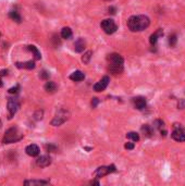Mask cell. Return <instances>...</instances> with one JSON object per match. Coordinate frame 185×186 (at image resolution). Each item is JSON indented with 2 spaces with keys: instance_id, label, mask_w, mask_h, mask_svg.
<instances>
[{
  "instance_id": "obj_7",
  "label": "cell",
  "mask_w": 185,
  "mask_h": 186,
  "mask_svg": "<svg viewBox=\"0 0 185 186\" xmlns=\"http://www.w3.org/2000/svg\"><path fill=\"white\" fill-rule=\"evenodd\" d=\"M172 138L177 141H185V129L175 124V130L172 132Z\"/></svg>"
},
{
  "instance_id": "obj_6",
  "label": "cell",
  "mask_w": 185,
  "mask_h": 186,
  "mask_svg": "<svg viewBox=\"0 0 185 186\" xmlns=\"http://www.w3.org/2000/svg\"><path fill=\"white\" fill-rule=\"evenodd\" d=\"M114 171H115L114 164H111L109 167H100V168H98L95 171L94 175L96 176L97 178H103V176L107 175V174H109V173H112V172H114Z\"/></svg>"
},
{
  "instance_id": "obj_15",
  "label": "cell",
  "mask_w": 185,
  "mask_h": 186,
  "mask_svg": "<svg viewBox=\"0 0 185 186\" xmlns=\"http://www.w3.org/2000/svg\"><path fill=\"white\" fill-rule=\"evenodd\" d=\"M15 66L20 69H27V70H33L35 68V62L34 61H27V62H17Z\"/></svg>"
},
{
  "instance_id": "obj_3",
  "label": "cell",
  "mask_w": 185,
  "mask_h": 186,
  "mask_svg": "<svg viewBox=\"0 0 185 186\" xmlns=\"http://www.w3.org/2000/svg\"><path fill=\"white\" fill-rule=\"evenodd\" d=\"M70 117V112L66 109H60L57 113H56L55 118L51 121V125L54 126H60L61 124H63L66 120Z\"/></svg>"
},
{
  "instance_id": "obj_29",
  "label": "cell",
  "mask_w": 185,
  "mask_h": 186,
  "mask_svg": "<svg viewBox=\"0 0 185 186\" xmlns=\"http://www.w3.org/2000/svg\"><path fill=\"white\" fill-rule=\"evenodd\" d=\"M45 147H46V149H47V151H49V152H54V151L57 150V147L54 146V145H51V144H49V145H46Z\"/></svg>"
},
{
  "instance_id": "obj_20",
  "label": "cell",
  "mask_w": 185,
  "mask_h": 186,
  "mask_svg": "<svg viewBox=\"0 0 185 186\" xmlns=\"http://www.w3.org/2000/svg\"><path fill=\"white\" fill-rule=\"evenodd\" d=\"M61 37L64 39H70L72 37V29L70 27H63L61 31Z\"/></svg>"
},
{
  "instance_id": "obj_23",
  "label": "cell",
  "mask_w": 185,
  "mask_h": 186,
  "mask_svg": "<svg viewBox=\"0 0 185 186\" xmlns=\"http://www.w3.org/2000/svg\"><path fill=\"white\" fill-rule=\"evenodd\" d=\"M126 137L130 139H132L133 141H140V135L135 132H130V133L126 134Z\"/></svg>"
},
{
  "instance_id": "obj_16",
  "label": "cell",
  "mask_w": 185,
  "mask_h": 186,
  "mask_svg": "<svg viewBox=\"0 0 185 186\" xmlns=\"http://www.w3.org/2000/svg\"><path fill=\"white\" fill-rule=\"evenodd\" d=\"M84 78H85L84 73L81 71H75L70 75V80L74 81V82H81V81H83Z\"/></svg>"
},
{
  "instance_id": "obj_18",
  "label": "cell",
  "mask_w": 185,
  "mask_h": 186,
  "mask_svg": "<svg viewBox=\"0 0 185 186\" xmlns=\"http://www.w3.org/2000/svg\"><path fill=\"white\" fill-rule=\"evenodd\" d=\"M45 90L49 94H54L57 90V85H56L55 82H47L45 85Z\"/></svg>"
},
{
  "instance_id": "obj_25",
  "label": "cell",
  "mask_w": 185,
  "mask_h": 186,
  "mask_svg": "<svg viewBox=\"0 0 185 186\" xmlns=\"http://www.w3.org/2000/svg\"><path fill=\"white\" fill-rule=\"evenodd\" d=\"M177 35H175V34L170 35V37H169V45H170L171 47H174L175 44H177Z\"/></svg>"
},
{
  "instance_id": "obj_28",
  "label": "cell",
  "mask_w": 185,
  "mask_h": 186,
  "mask_svg": "<svg viewBox=\"0 0 185 186\" xmlns=\"http://www.w3.org/2000/svg\"><path fill=\"white\" fill-rule=\"evenodd\" d=\"M39 77H40L41 80H48V78H49V73H48L47 71H41L40 74H39Z\"/></svg>"
},
{
  "instance_id": "obj_5",
  "label": "cell",
  "mask_w": 185,
  "mask_h": 186,
  "mask_svg": "<svg viewBox=\"0 0 185 186\" xmlns=\"http://www.w3.org/2000/svg\"><path fill=\"white\" fill-rule=\"evenodd\" d=\"M20 108V102L17 98H9L8 100V111H9V119H12L13 115L18 112Z\"/></svg>"
},
{
  "instance_id": "obj_2",
  "label": "cell",
  "mask_w": 185,
  "mask_h": 186,
  "mask_svg": "<svg viewBox=\"0 0 185 186\" xmlns=\"http://www.w3.org/2000/svg\"><path fill=\"white\" fill-rule=\"evenodd\" d=\"M22 135L18 133V127H11L8 131L6 132V135H4L3 139H2V143L3 144H12V143H17V141L22 139Z\"/></svg>"
},
{
  "instance_id": "obj_34",
  "label": "cell",
  "mask_w": 185,
  "mask_h": 186,
  "mask_svg": "<svg viewBox=\"0 0 185 186\" xmlns=\"http://www.w3.org/2000/svg\"><path fill=\"white\" fill-rule=\"evenodd\" d=\"M108 11H109V13H111V14H114L115 11H117V9H115L114 7H110V8L108 9Z\"/></svg>"
},
{
  "instance_id": "obj_17",
  "label": "cell",
  "mask_w": 185,
  "mask_h": 186,
  "mask_svg": "<svg viewBox=\"0 0 185 186\" xmlns=\"http://www.w3.org/2000/svg\"><path fill=\"white\" fill-rule=\"evenodd\" d=\"M163 33H162V29H159L158 31L156 32V33H154L150 36V38H149V41H150V44H151L152 46H155L157 44V41H158V38L160 36H162Z\"/></svg>"
},
{
  "instance_id": "obj_24",
  "label": "cell",
  "mask_w": 185,
  "mask_h": 186,
  "mask_svg": "<svg viewBox=\"0 0 185 186\" xmlns=\"http://www.w3.org/2000/svg\"><path fill=\"white\" fill-rule=\"evenodd\" d=\"M92 51H86V52L84 53V56L82 57V61L84 62V63H88L92 58Z\"/></svg>"
},
{
  "instance_id": "obj_13",
  "label": "cell",
  "mask_w": 185,
  "mask_h": 186,
  "mask_svg": "<svg viewBox=\"0 0 185 186\" xmlns=\"http://www.w3.org/2000/svg\"><path fill=\"white\" fill-rule=\"evenodd\" d=\"M133 102H134V106H135L136 109H138V110H143V109L146 107V99L144 98V97H135V98L133 99Z\"/></svg>"
},
{
  "instance_id": "obj_19",
  "label": "cell",
  "mask_w": 185,
  "mask_h": 186,
  "mask_svg": "<svg viewBox=\"0 0 185 186\" xmlns=\"http://www.w3.org/2000/svg\"><path fill=\"white\" fill-rule=\"evenodd\" d=\"M49 184V181H37V180H32V181H25L24 185H47Z\"/></svg>"
},
{
  "instance_id": "obj_31",
  "label": "cell",
  "mask_w": 185,
  "mask_h": 186,
  "mask_svg": "<svg viewBox=\"0 0 185 186\" xmlns=\"http://www.w3.org/2000/svg\"><path fill=\"white\" fill-rule=\"evenodd\" d=\"M18 89H20V86L17 85V86H14V87L10 88V89H9V93H10V94H17L18 92Z\"/></svg>"
},
{
  "instance_id": "obj_35",
  "label": "cell",
  "mask_w": 185,
  "mask_h": 186,
  "mask_svg": "<svg viewBox=\"0 0 185 186\" xmlns=\"http://www.w3.org/2000/svg\"><path fill=\"white\" fill-rule=\"evenodd\" d=\"M185 107V100H182L181 102H179V108H184Z\"/></svg>"
},
{
  "instance_id": "obj_11",
  "label": "cell",
  "mask_w": 185,
  "mask_h": 186,
  "mask_svg": "<svg viewBox=\"0 0 185 186\" xmlns=\"http://www.w3.org/2000/svg\"><path fill=\"white\" fill-rule=\"evenodd\" d=\"M25 151L29 156H31V157H37V156L39 155V147L35 144H32V145H29L26 148H25Z\"/></svg>"
},
{
  "instance_id": "obj_1",
  "label": "cell",
  "mask_w": 185,
  "mask_h": 186,
  "mask_svg": "<svg viewBox=\"0 0 185 186\" xmlns=\"http://www.w3.org/2000/svg\"><path fill=\"white\" fill-rule=\"evenodd\" d=\"M150 24V19L146 15H132L128 20V27L132 32H142Z\"/></svg>"
},
{
  "instance_id": "obj_32",
  "label": "cell",
  "mask_w": 185,
  "mask_h": 186,
  "mask_svg": "<svg viewBox=\"0 0 185 186\" xmlns=\"http://www.w3.org/2000/svg\"><path fill=\"white\" fill-rule=\"evenodd\" d=\"M124 147H125L128 150H132V149H134V143H126L125 145H124Z\"/></svg>"
},
{
  "instance_id": "obj_36",
  "label": "cell",
  "mask_w": 185,
  "mask_h": 186,
  "mask_svg": "<svg viewBox=\"0 0 185 186\" xmlns=\"http://www.w3.org/2000/svg\"><path fill=\"white\" fill-rule=\"evenodd\" d=\"M91 184H95V185H99V183H98V182H96V181H92V182H91Z\"/></svg>"
},
{
  "instance_id": "obj_30",
  "label": "cell",
  "mask_w": 185,
  "mask_h": 186,
  "mask_svg": "<svg viewBox=\"0 0 185 186\" xmlns=\"http://www.w3.org/2000/svg\"><path fill=\"white\" fill-rule=\"evenodd\" d=\"M43 114H44V111L43 110H38L35 112V114H34V117H35L36 120H40V119H43Z\"/></svg>"
},
{
  "instance_id": "obj_37",
  "label": "cell",
  "mask_w": 185,
  "mask_h": 186,
  "mask_svg": "<svg viewBox=\"0 0 185 186\" xmlns=\"http://www.w3.org/2000/svg\"><path fill=\"white\" fill-rule=\"evenodd\" d=\"M107 1H110V0H107Z\"/></svg>"
},
{
  "instance_id": "obj_27",
  "label": "cell",
  "mask_w": 185,
  "mask_h": 186,
  "mask_svg": "<svg viewBox=\"0 0 185 186\" xmlns=\"http://www.w3.org/2000/svg\"><path fill=\"white\" fill-rule=\"evenodd\" d=\"M142 131L144 132V135H146V136H150V134L152 133L151 132V129H150L149 126H148V125H144V126L142 127Z\"/></svg>"
},
{
  "instance_id": "obj_8",
  "label": "cell",
  "mask_w": 185,
  "mask_h": 186,
  "mask_svg": "<svg viewBox=\"0 0 185 186\" xmlns=\"http://www.w3.org/2000/svg\"><path fill=\"white\" fill-rule=\"evenodd\" d=\"M109 82H110V78L108 77V76H103L98 83H96V84L94 85V90H96V92H103V90H105L106 88H107Z\"/></svg>"
},
{
  "instance_id": "obj_9",
  "label": "cell",
  "mask_w": 185,
  "mask_h": 186,
  "mask_svg": "<svg viewBox=\"0 0 185 186\" xmlns=\"http://www.w3.org/2000/svg\"><path fill=\"white\" fill-rule=\"evenodd\" d=\"M36 163L40 168H46L51 163V158L49 156H40L38 159L36 160Z\"/></svg>"
},
{
  "instance_id": "obj_22",
  "label": "cell",
  "mask_w": 185,
  "mask_h": 186,
  "mask_svg": "<svg viewBox=\"0 0 185 186\" xmlns=\"http://www.w3.org/2000/svg\"><path fill=\"white\" fill-rule=\"evenodd\" d=\"M27 48H29V50H31L32 52L34 53V56H35V59H36V60H39V59H40V58H41V55H40L39 50L37 49L35 46H34V45H29V46H27Z\"/></svg>"
},
{
  "instance_id": "obj_21",
  "label": "cell",
  "mask_w": 185,
  "mask_h": 186,
  "mask_svg": "<svg viewBox=\"0 0 185 186\" xmlns=\"http://www.w3.org/2000/svg\"><path fill=\"white\" fill-rule=\"evenodd\" d=\"M9 17H10L11 20H13L14 22H17V23H21V21H22V18H21L20 13L15 10L10 11V12H9Z\"/></svg>"
},
{
  "instance_id": "obj_26",
  "label": "cell",
  "mask_w": 185,
  "mask_h": 186,
  "mask_svg": "<svg viewBox=\"0 0 185 186\" xmlns=\"http://www.w3.org/2000/svg\"><path fill=\"white\" fill-rule=\"evenodd\" d=\"M51 40H52V43H54L55 47H58V46L61 44V40H60V38H59V36H58V35H54V36H52V38H51Z\"/></svg>"
},
{
  "instance_id": "obj_14",
  "label": "cell",
  "mask_w": 185,
  "mask_h": 186,
  "mask_svg": "<svg viewBox=\"0 0 185 186\" xmlns=\"http://www.w3.org/2000/svg\"><path fill=\"white\" fill-rule=\"evenodd\" d=\"M85 46H86V43H85L84 39L78 38L77 40L74 43V50H75L76 52H82V51L84 50Z\"/></svg>"
},
{
  "instance_id": "obj_10",
  "label": "cell",
  "mask_w": 185,
  "mask_h": 186,
  "mask_svg": "<svg viewBox=\"0 0 185 186\" xmlns=\"http://www.w3.org/2000/svg\"><path fill=\"white\" fill-rule=\"evenodd\" d=\"M109 72L112 75H119L123 72V64H114V63H109Z\"/></svg>"
},
{
  "instance_id": "obj_4",
  "label": "cell",
  "mask_w": 185,
  "mask_h": 186,
  "mask_svg": "<svg viewBox=\"0 0 185 186\" xmlns=\"http://www.w3.org/2000/svg\"><path fill=\"white\" fill-rule=\"evenodd\" d=\"M100 26H101V29H103V32L108 35L115 33L117 29H118L117 24H115L114 21L111 20V19H106V20H103V22H101Z\"/></svg>"
},
{
  "instance_id": "obj_33",
  "label": "cell",
  "mask_w": 185,
  "mask_h": 186,
  "mask_svg": "<svg viewBox=\"0 0 185 186\" xmlns=\"http://www.w3.org/2000/svg\"><path fill=\"white\" fill-rule=\"evenodd\" d=\"M98 101H99V100H98L97 98H94V99H92V108H95V107L97 106Z\"/></svg>"
},
{
  "instance_id": "obj_12",
  "label": "cell",
  "mask_w": 185,
  "mask_h": 186,
  "mask_svg": "<svg viewBox=\"0 0 185 186\" xmlns=\"http://www.w3.org/2000/svg\"><path fill=\"white\" fill-rule=\"evenodd\" d=\"M108 61L109 63H114V64H123L124 60L119 53H111L108 57Z\"/></svg>"
}]
</instances>
